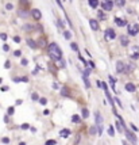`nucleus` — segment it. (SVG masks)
Returning a JSON list of instances; mask_svg holds the SVG:
<instances>
[{
  "label": "nucleus",
  "mask_w": 139,
  "mask_h": 145,
  "mask_svg": "<svg viewBox=\"0 0 139 145\" xmlns=\"http://www.w3.org/2000/svg\"><path fill=\"white\" fill-rule=\"evenodd\" d=\"M47 50H49V54H50V57L53 60H58V58L62 57V50L59 49V46L57 43H50V45L47 46Z\"/></svg>",
  "instance_id": "nucleus-1"
},
{
  "label": "nucleus",
  "mask_w": 139,
  "mask_h": 145,
  "mask_svg": "<svg viewBox=\"0 0 139 145\" xmlns=\"http://www.w3.org/2000/svg\"><path fill=\"white\" fill-rule=\"evenodd\" d=\"M127 30H128V35L135 37L139 33V25L138 23H131V25H128V29Z\"/></svg>",
  "instance_id": "nucleus-2"
},
{
  "label": "nucleus",
  "mask_w": 139,
  "mask_h": 145,
  "mask_svg": "<svg viewBox=\"0 0 139 145\" xmlns=\"http://www.w3.org/2000/svg\"><path fill=\"white\" fill-rule=\"evenodd\" d=\"M114 0H104L103 3H100L101 8L104 10V11H112V8H114Z\"/></svg>",
  "instance_id": "nucleus-3"
},
{
  "label": "nucleus",
  "mask_w": 139,
  "mask_h": 145,
  "mask_svg": "<svg viewBox=\"0 0 139 145\" xmlns=\"http://www.w3.org/2000/svg\"><path fill=\"white\" fill-rule=\"evenodd\" d=\"M124 133H126V137H127V140L131 141V144H134V145H138L136 142H138V140H136V136H135L132 132H130L128 129H124Z\"/></svg>",
  "instance_id": "nucleus-4"
},
{
  "label": "nucleus",
  "mask_w": 139,
  "mask_h": 145,
  "mask_svg": "<svg viewBox=\"0 0 139 145\" xmlns=\"http://www.w3.org/2000/svg\"><path fill=\"white\" fill-rule=\"evenodd\" d=\"M116 72H118V73H124V72H126V64L123 61L116 62Z\"/></svg>",
  "instance_id": "nucleus-5"
},
{
  "label": "nucleus",
  "mask_w": 139,
  "mask_h": 145,
  "mask_svg": "<svg viewBox=\"0 0 139 145\" xmlns=\"http://www.w3.org/2000/svg\"><path fill=\"white\" fill-rule=\"evenodd\" d=\"M116 38V33L114 29H107L105 30V39H115Z\"/></svg>",
  "instance_id": "nucleus-6"
},
{
  "label": "nucleus",
  "mask_w": 139,
  "mask_h": 145,
  "mask_svg": "<svg viewBox=\"0 0 139 145\" xmlns=\"http://www.w3.org/2000/svg\"><path fill=\"white\" fill-rule=\"evenodd\" d=\"M31 16H33L35 21H41V19H42V14H41V11H39L38 8H34L33 11H31Z\"/></svg>",
  "instance_id": "nucleus-7"
},
{
  "label": "nucleus",
  "mask_w": 139,
  "mask_h": 145,
  "mask_svg": "<svg viewBox=\"0 0 139 145\" xmlns=\"http://www.w3.org/2000/svg\"><path fill=\"white\" fill-rule=\"evenodd\" d=\"M27 45H29V48L30 49H37V48H38V42L37 41H34L33 38H27Z\"/></svg>",
  "instance_id": "nucleus-8"
},
{
  "label": "nucleus",
  "mask_w": 139,
  "mask_h": 145,
  "mask_svg": "<svg viewBox=\"0 0 139 145\" xmlns=\"http://www.w3.org/2000/svg\"><path fill=\"white\" fill-rule=\"evenodd\" d=\"M55 66H58L59 69H63V68H66V62L61 57V58H58V60H55Z\"/></svg>",
  "instance_id": "nucleus-9"
},
{
  "label": "nucleus",
  "mask_w": 139,
  "mask_h": 145,
  "mask_svg": "<svg viewBox=\"0 0 139 145\" xmlns=\"http://www.w3.org/2000/svg\"><path fill=\"white\" fill-rule=\"evenodd\" d=\"M89 25H91V29L93 30V31H97L99 30V22L96 21V19H89Z\"/></svg>",
  "instance_id": "nucleus-10"
},
{
  "label": "nucleus",
  "mask_w": 139,
  "mask_h": 145,
  "mask_svg": "<svg viewBox=\"0 0 139 145\" xmlns=\"http://www.w3.org/2000/svg\"><path fill=\"white\" fill-rule=\"evenodd\" d=\"M35 29H37V27H35V25H31V23H26V25L23 26V30H24V31H27V33H31V31H34Z\"/></svg>",
  "instance_id": "nucleus-11"
},
{
  "label": "nucleus",
  "mask_w": 139,
  "mask_h": 145,
  "mask_svg": "<svg viewBox=\"0 0 139 145\" xmlns=\"http://www.w3.org/2000/svg\"><path fill=\"white\" fill-rule=\"evenodd\" d=\"M115 23H116L119 27H124V26L127 25V22L124 21V19H122V18H115Z\"/></svg>",
  "instance_id": "nucleus-12"
},
{
  "label": "nucleus",
  "mask_w": 139,
  "mask_h": 145,
  "mask_svg": "<svg viewBox=\"0 0 139 145\" xmlns=\"http://www.w3.org/2000/svg\"><path fill=\"white\" fill-rule=\"evenodd\" d=\"M128 37H127V35H120V43H122V46H124V48H126V46H128Z\"/></svg>",
  "instance_id": "nucleus-13"
},
{
  "label": "nucleus",
  "mask_w": 139,
  "mask_h": 145,
  "mask_svg": "<svg viewBox=\"0 0 139 145\" xmlns=\"http://www.w3.org/2000/svg\"><path fill=\"white\" fill-rule=\"evenodd\" d=\"M59 136L62 137V138H66V137L70 136V130H69V129H62V130L59 132Z\"/></svg>",
  "instance_id": "nucleus-14"
},
{
  "label": "nucleus",
  "mask_w": 139,
  "mask_h": 145,
  "mask_svg": "<svg viewBox=\"0 0 139 145\" xmlns=\"http://www.w3.org/2000/svg\"><path fill=\"white\" fill-rule=\"evenodd\" d=\"M126 90L128 92H135L136 91V87H135V84H132V83H127L126 84Z\"/></svg>",
  "instance_id": "nucleus-15"
},
{
  "label": "nucleus",
  "mask_w": 139,
  "mask_h": 145,
  "mask_svg": "<svg viewBox=\"0 0 139 145\" xmlns=\"http://www.w3.org/2000/svg\"><path fill=\"white\" fill-rule=\"evenodd\" d=\"M59 92H61V95L62 96H70V91H69V88L67 87H62Z\"/></svg>",
  "instance_id": "nucleus-16"
},
{
  "label": "nucleus",
  "mask_w": 139,
  "mask_h": 145,
  "mask_svg": "<svg viewBox=\"0 0 139 145\" xmlns=\"http://www.w3.org/2000/svg\"><path fill=\"white\" fill-rule=\"evenodd\" d=\"M88 4L92 8H97L99 7V0H88Z\"/></svg>",
  "instance_id": "nucleus-17"
},
{
  "label": "nucleus",
  "mask_w": 139,
  "mask_h": 145,
  "mask_svg": "<svg viewBox=\"0 0 139 145\" xmlns=\"http://www.w3.org/2000/svg\"><path fill=\"white\" fill-rule=\"evenodd\" d=\"M72 124H81V117L74 114V115L72 117Z\"/></svg>",
  "instance_id": "nucleus-18"
},
{
  "label": "nucleus",
  "mask_w": 139,
  "mask_h": 145,
  "mask_svg": "<svg viewBox=\"0 0 139 145\" xmlns=\"http://www.w3.org/2000/svg\"><path fill=\"white\" fill-rule=\"evenodd\" d=\"M95 117H96V124H97V125H103V117H101L100 113L97 111Z\"/></svg>",
  "instance_id": "nucleus-19"
},
{
  "label": "nucleus",
  "mask_w": 139,
  "mask_h": 145,
  "mask_svg": "<svg viewBox=\"0 0 139 145\" xmlns=\"http://www.w3.org/2000/svg\"><path fill=\"white\" fill-rule=\"evenodd\" d=\"M97 16H99V19H100V21H105V19H107L105 14H104V11H103V10H100V11L97 12Z\"/></svg>",
  "instance_id": "nucleus-20"
},
{
  "label": "nucleus",
  "mask_w": 139,
  "mask_h": 145,
  "mask_svg": "<svg viewBox=\"0 0 139 145\" xmlns=\"http://www.w3.org/2000/svg\"><path fill=\"white\" fill-rule=\"evenodd\" d=\"M82 80H84V83H85V87H86V88H91V83H89L88 76L84 75V73H82Z\"/></svg>",
  "instance_id": "nucleus-21"
},
{
  "label": "nucleus",
  "mask_w": 139,
  "mask_h": 145,
  "mask_svg": "<svg viewBox=\"0 0 139 145\" xmlns=\"http://www.w3.org/2000/svg\"><path fill=\"white\" fill-rule=\"evenodd\" d=\"M114 3L118 7H124L126 5V0H114Z\"/></svg>",
  "instance_id": "nucleus-22"
},
{
  "label": "nucleus",
  "mask_w": 139,
  "mask_h": 145,
  "mask_svg": "<svg viewBox=\"0 0 139 145\" xmlns=\"http://www.w3.org/2000/svg\"><path fill=\"white\" fill-rule=\"evenodd\" d=\"M19 16L20 18H29V12L26 11V10H19Z\"/></svg>",
  "instance_id": "nucleus-23"
},
{
  "label": "nucleus",
  "mask_w": 139,
  "mask_h": 145,
  "mask_svg": "<svg viewBox=\"0 0 139 145\" xmlns=\"http://www.w3.org/2000/svg\"><path fill=\"white\" fill-rule=\"evenodd\" d=\"M38 42V46H41V48H45V46H46V38H41V39H39V41H37Z\"/></svg>",
  "instance_id": "nucleus-24"
},
{
  "label": "nucleus",
  "mask_w": 139,
  "mask_h": 145,
  "mask_svg": "<svg viewBox=\"0 0 139 145\" xmlns=\"http://www.w3.org/2000/svg\"><path fill=\"white\" fill-rule=\"evenodd\" d=\"M96 133H97L96 126H91V128H89V134H91V136H95Z\"/></svg>",
  "instance_id": "nucleus-25"
},
{
  "label": "nucleus",
  "mask_w": 139,
  "mask_h": 145,
  "mask_svg": "<svg viewBox=\"0 0 139 145\" xmlns=\"http://www.w3.org/2000/svg\"><path fill=\"white\" fill-rule=\"evenodd\" d=\"M63 38L69 41V39L72 38V33H70V31H63Z\"/></svg>",
  "instance_id": "nucleus-26"
},
{
  "label": "nucleus",
  "mask_w": 139,
  "mask_h": 145,
  "mask_svg": "<svg viewBox=\"0 0 139 145\" xmlns=\"http://www.w3.org/2000/svg\"><path fill=\"white\" fill-rule=\"evenodd\" d=\"M89 117V110L88 108H82V118H88Z\"/></svg>",
  "instance_id": "nucleus-27"
},
{
  "label": "nucleus",
  "mask_w": 139,
  "mask_h": 145,
  "mask_svg": "<svg viewBox=\"0 0 139 145\" xmlns=\"http://www.w3.org/2000/svg\"><path fill=\"white\" fill-rule=\"evenodd\" d=\"M14 113H15V107H14V106H11V107L7 108V114H8V115H12Z\"/></svg>",
  "instance_id": "nucleus-28"
},
{
  "label": "nucleus",
  "mask_w": 139,
  "mask_h": 145,
  "mask_svg": "<svg viewBox=\"0 0 139 145\" xmlns=\"http://www.w3.org/2000/svg\"><path fill=\"white\" fill-rule=\"evenodd\" d=\"M108 134H110L111 137H114V136H115V130H114V126H111V125H110V128H108Z\"/></svg>",
  "instance_id": "nucleus-29"
},
{
  "label": "nucleus",
  "mask_w": 139,
  "mask_h": 145,
  "mask_svg": "<svg viewBox=\"0 0 139 145\" xmlns=\"http://www.w3.org/2000/svg\"><path fill=\"white\" fill-rule=\"evenodd\" d=\"M70 48H72V50H74V52H78V46H77L76 42H72V43H70Z\"/></svg>",
  "instance_id": "nucleus-30"
},
{
  "label": "nucleus",
  "mask_w": 139,
  "mask_h": 145,
  "mask_svg": "<svg viewBox=\"0 0 139 145\" xmlns=\"http://www.w3.org/2000/svg\"><path fill=\"white\" fill-rule=\"evenodd\" d=\"M31 99L35 102V100H39V95L37 94V92H33V95H31Z\"/></svg>",
  "instance_id": "nucleus-31"
},
{
  "label": "nucleus",
  "mask_w": 139,
  "mask_h": 145,
  "mask_svg": "<svg viewBox=\"0 0 139 145\" xmlns=\"http://www.w3.org/2000/svg\"><path fill=\"white\" fill-rule=\"evenodd\" d=\"M55 144H57L55 140H47L46 142H45V145H55Z\"/></svg>",
  "instance_id": "nucleus-32"
},
{
  "label": "nucleus",
  "mask_w": 139,
  "mask_h": 145,
  "mask_svg": "<svg viewBox=\"0 0 139 145\" xmlns=\"http://www.w3.org/2000/svg\"><path fill=\"white\" fill-rule=\"evenodd\" d=\"M39 103L42 104V106H45V104L47 103V99L46 98H41V99H39Z\"/></svg>",
  "instance_id": "nucleus-33"
},
{
  "label": "nucleus",
  "mask_w": 139,
  "mask_h": 145,
  "mask_svg": "<svg viewBox=\"0 0 139 145\" xmlns=\"http://www.w3.org/2000/svg\"><path fill=\"white\" fill-rule=\"evenodd\" d=\"M131 58H132V60H138L139 58V52H135V53L131 56Z\"/></svg>",
  "instance_id": "nucleus-34"
},
{
  "label": "nucleus",
  "mask_w": 139,
  "mask_h": 145,
  "mask_svg": "<svg viewBox=\"0 0 139 145\" xmlns=\"http://www.w3.org/2000/svg\"><path fill=\"white\" fill-rule=\"evenodd\" d=\"M14 56H15V57H20L22 52H20V50H15V52H14Z\"/></svg>",
  "instance_id": "nucleus-35"
},
{
  "label": "nucleus",
  "mask_w": 139,
  "mask_h": 145,
  "mask_svg": "<svg viewBox=\"0 0 139 145\" xmlns=\"http://www.w3.org/2000/svg\"><path fill=\"white\" fill-rule=\"evenodd\" d=\"M20 4L24 5V7H27V5H29V0H20Z\"/></svg>",
  "instance_id": "nucleus-36"
},
{
  "label": "nucleus",
  "mask_w": 139,
  "mask_h": 145,
  "mask_svg": "<svg viewBox=\"0 0 139 145\" xmlns=\"http://www.w3.org/2000/svg\"><path fill=\"white\" fill-rule=\"evenodd\" d=\"M0 91L1 92H7L8 91V87H7V86H3V87H0Z\"/></svg>",
  "instance_id": "nucleus-37"
},
{
  "label": "nucleus",
  "mask_w": 139,
  "mask_h": 145,
  "mask_svg": "<svg viewBox=\"0 0 139 145\" xmlns=\"http://www.w3.org/2000/svg\"><path fill=\"white\" fill-rule=\"evenodd\" d=\"M5 8H7V10L10 11V10H12V8H14V5L11 4V3H7V4H5Z\"/></svg>",
  "instance_id": "nucleus-38"
},
{
  "label": "nucleus",
  "mask_w": 139,
  "mask_h": 145,
  "mask_svg": "<svg viewBox=\"0 0 139 145\" xmlns=\"http://www.w3.org/2000/svg\"><path fill=\"white\" fill-rule=\"evenodd\" d=\"M57 22H58V27H59V29H62V27H63V22L61 21V19H57Z\"/></svg>",
  "instance_id": "nucleus-39"
},
{
  "label": "nucleus",
  "mask_w": 139,
  "mask_h": 145,
  "mask_svg": "<svg viewBox=\"0 0 139 145\" xmlns=\"http://www.w3.org/2000/svg\"><path fill=\"white\" fill-rule=\"evenodd\" d=\"M3 50H4V52H8V50H10V46L7 45V43H4V45H3Z\"/></svg>",
  "instance_id": "nucleus-40"
},
{
  "label": "nucleus",
  "mask_w": 139,
  "mask_h": 145,
  "mask_svg": "<svg viewBox=\"0 0 139 145\" xmlns=\"http://www.w3.org/2000/svg\"><path fill=\"white\" fill-rule=\"evenodd\" d=\"M20 64H22V65H27V64H29V61H27V60H26V58H22Z\"/></svg>",
  "instance_id": "nucleus-41"
},
{
  "label": "nucleus",
  "mask_w": 139,
  "mask_h": 145,
  "mask_svg": "<svg viewBox=\"0 0 139 145\" xmlns=\"http://www.w3.org/2000/svg\"><path fill=\"white\" fill-rule=\"evenodd\" d=\"M115 100H116V103H118V106H120V107H123V104H122V102L119 100V98H115Z\"/></svg>",
  "instance_id": "nucleus-42"
},
{
  "label": "nucleus",
  "mask_w": 139,
  "mask_h": 145,
  "mask_svg": "<svg viewBox=\"0 0 139 145\" xmlns=\"http://www.w3.org/2000/svg\"><path fill=\"white\" fill-rule=\"evenodd\" d=\"M1 141H3L4 144H8V142H10V138H8V137H4V138H3Z\"/></svg>",
  "instance_id": "nucleus-43"
},
{
  "label": "nucleus",
  "mask_w": 139,
  "mask_h": 145,
  "mask_svg": "<svg viewBox=\"0 0 139 145\" xmlns=\"http://www.w3.org/2000/svg\"><path fill=\"white\" fill-rule=\"evenodd\" d=\"M0 38H1L3 41H5V39H7V34H0Z\"/></svg>",
  "instance_id": "nucleus-44"
},
{
  "label": "nucleus",
  "mask_w": 139,
  "mask_h": 145,
  "mask_svg": "<svg viewBox=\"0 0 139 145\" xmlns=\"http://www.w3.org/2000/svg\"><path fill=\"white\" fill-rule=\"evenodd\" d=\"M14 41L16 42V43H19L20 42V37H14Z\"/></svg>",
  "instance_id": "nucleus-45"
},
{
  "label": "nucleus",
  "mask_w": 139,
  "mask_h": 145,
  "mask_svg": "<svg viewBox=\"0 0 139 145\" xmlns=\"http://www.w3.org/2000/svg\"><path fill=\"white\" fill-rule=\"evenodd\" d=\"M19 79H20V81H24V83H27V81H29V79H27V77H19Z\"/></svg>",
  "instance_id": "nucleus-46"
},
{
  "label": "nucleus",
  "mask_w": 139,
  "mask_h": 145,
  "mask_svg": "<svg viewBox=\"0 0 139 145\" xmlns=\"http://www.w3.org/2000/svg\"><path fill=\"white\" fill-rule=\"evenodd\" d=\"M4 66H5V68H7V69H8L10 66H11V64H10V61H5V64H4Z\"/></svg>",
  "instance_id": "nucleus-47"
},
{
  "label": "nucleus",
  "mask_w": 139,
  "mask_h": 145,
  "mask_svg": "<svg viewBox=\"0 0 139 145\" xmlns=\"http://www.w3.org/2000/svg\"><path fill=\"white\" fill-rule=\"evenodd\" d=\"M29 128H30V126L27 124H23V125H22V129H29Z\"/></svg>",
  "instance_id": "nucleus-48"
},
{
  "label": "nucleus",
  "mask_w": 139,
  "mask_h": 145,
  "mask_svg": "<svg viewBox=\"0 0 139 145\" xmlns=\"http://www.w3.org/2000/svg\"><path fill=\"white\" fill-rule=\"evenodd\" d=\"M49 114H50V110H45L43 111V115H49Z\"/></svg>",
  "instance_id": "nucleus-49"
},
{
  "label": "nucleus",
  "mask_w": 139,
  "mask_h": 145,
  "mask_svg": "<svg viewBox=\"0 0 139 145\" xmlns=\"http://www.w3.org/2000/svg\"><path fill=\"white\" fill-rule=\"evenodd\" d=\"M131 129H132V130H135V132H138V128H136L135 125H131Z\"/></svg>",
  "instance_id": "nucleus-50"
},
{
  "label": "nucleus",
  "mask_w": 139,
  "mask_h": 145,
  "mask_svg": "<svg viewBox=\"0 0 139 145\" xmlns=\"http://www.w3.org/2000/svg\"><path fill=\"white\" fill-rule=\"evenodd\" d=\"M53 88H54V90H58V84H57V83H53Z\"/></svg>",
  "instance_id": "nucleus-51"
},
{
  "label": "nucleus",
  "mask_w": 139,
  "mask_h": 145,
  "mask_svg": "<svg viewBox=\"0 0 139 145\" xmlns=\"http://www.w3.org/2000/svg\"><path fill=\"white\" fill-rule=\"evenodd\" d=\"M89 65L92 66V68H95V62H93V61H89Z\"/></svg>",
  "instance_id": "nucleus-52"
},
{
  "label": "nucleus",
  "mask_w": 139,
  "mask_h": 145,
  "mask_svg": "<svg viewBox=\"0 0 139 145\" xmlns=\"http://www.w3.org/2000/svg\"><path fill=\"white\" fill-rule=\"evenodd\" d=\"M30 130H31L33 133H35V132H37V129H35V128H30Z\"/></svg>",
  "instance_id": "nucleus-53"
},
{
  "label": "nucleus",
  "mask_w": 139,
  "mask_h": 145,
  "mask_svg": "<svg viewBox=\"0 0 139 145\" xmlns=\"http://www.w3.org/2000/svg\"><path fill=\"white\" fill-rule=\"evenodd\" d=\"M122 144H123V145H128V142H127V141H123Z\"/></svg>",
  "instance_id": "nucleus-54"
},
{
  "label": "nucleus",
  "mask_w": 139,
  "mask_h": 145,
  "mask_svg": "<svg viewBox=\"0 0 139 145\" xmlns=\"http://www.w3.org/2000/svg\"><path fill=\"white\" fill-rule=\"evenodd\" d=\"M19 145H26V142H19Z\"/></svg>",
  "instance_id": "nucleus-55"
},
{
  "label": "nucleus",
  "mask_w": 139,
  "mask_h": 145,
  "mask_svg": "<svg viewBox=\"0 0 139 145\" xmlns=\"http://www.w3.org/2000/svg\"><path fill=\"white\" fill-rule=\"evenodd\" d=\"M1 81H3V79H1V77H0V84H1Z\"/></svg>",
  "instance_id": "nucleus-56"
},
{
  "label": "nucleus",
  "mask_w": 139,
  "mask_h": 145,
  "mask_svg": "<svg viewBox=\"0 0 139 145\" xmlns=\"http://www.w3.org/2000/svg\"><path fill=\"white\" fill-rule=\"evenodd\" d=\"M69 1H72V0H69Z\"/></svg>",
  "instance_id": "nucleus-57"
}]
</instances>
